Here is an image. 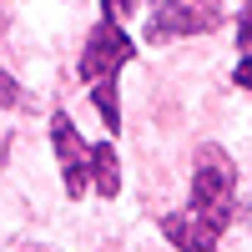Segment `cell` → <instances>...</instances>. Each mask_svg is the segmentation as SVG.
Returning <instances> with one entry per match:
<instances>
[{"instance_id": "52a82bcc", "label": "cell", "mask_w": 252, "mask_h": 252, "mask_svg": "<svg viewBox=\"0 0 252 252\" xmlns=\"http://www.w3.org/2000/svg\"><path fill=\"white\" fill-rule=\"evenodd\" d=\"M15 101H20V86H15L5 71H0V106H15Z\"/></svg>"}, {"instance_id": "7a4b0ae2", "label": "cell", "mask_w": 252, "mask_h": 252, "mask_svg": "<svg viewBox=\"0 0 252 252\" xmlns=\"http://www.w3.org/2000/svg\"><path fill=\"white\" fill-rule=\"evenodd\" d=\"M222 26L217 0H152V20H146V40H177Z\"/></svg>"}, {"instance_id": "5b68a950", "label": "cell", "mask_w": 252, "mask_h": 252, "mask_svg": "<svg viewBox=\"0 0 252 252\" xmlns=\"http://www.w3.org/2000/svg\"><path fill=\"white\" fill-rule=\"evenodd\" d=\"M91 187H96L101 197H116L121 192V166H116L111 141H96L91 146Z\"/></svg>"}, {"instance_id": "8992f818", "label": "cell", "mask_w": 252, "mask_h": 252, "mask_svg": "<svg viewBox=\"0 0 252 252\" xmlns=\"http://www.w3.org/2000/svg\"><path fill=\"white\" fill-rule=\"evenodd\" d=\"M96 111H101V121H106L111 131H121V111H116V86L111 81H96Z\"/></svg>"}, {"instance_id": "9c48e42d", "label": "cell", "mask_w": 252, "mask_h": 252, "mask_svg": "<svg viewBox=\"0 0 252 252\" xmlns=\"http://www.w3.org/2000/svg\"><path fill=\"white\" fill-rule=\"evenodd\" d=\"M237 86H247V91H252V51L237 61Z\"/></svg>"}, {"instance_id": "3957f363", "label": "cell", "mask_w": 252, "mask_h": 252, "mask_svg": "<svg viewBox=\"0 0 252 252\" xmlns=\"http://www.w3.org/2000/svg\"><path fill=\"white\" fill-rule=\"evenodd\" d=\"M136 56V46L126 40V31H121V20H101V26L86 35V46H81V81H111L126 61Z\"/></svg>"}, {"instance_id": "6da1fadb", "label": "cell", "mask_w": 252, "mask_h": 252, "mask_svg": "<svg viewBox=\"0 0 252 252\" xmlns=\"http://www.w3.org/2000/svg\"><path fill=\"white\" fill-rule=\"evenodd\" d=\"M232 207H237V166L222 146L207 141L197 152L192 202H187V212L161 217V232L172 237L177 252H217L222 232L232 227Z\"/></svg>"}, {"instance_id": "277c9868", "label": "cell", "mask_w": 252, "mask_h": 252, "mask_svg": "<svg viewBox=\"0 0 252 252\" xmlns=\"http://www.w3.org/2000/svg\"><path fill=\"white\" fill-rule=\"evenodd\" d=\"M51 141H56V161H61V182H66V197H81L91 187V146L76 136V126L66 111L51 116Z\"/></svg>"}, {"instance_id": "30bf717a", "label": "cell", "mask_w": 252, "mask_h": 252, "mask_svg": "<svg viewBox=\"0 0 252 252\" xmlns=\"http://www.w3.org/2000/svg\"><path fill=\"white\" fill-rule=\"evenodd\" d=\"M237 35H242V46H252V0H247V10H242V26H237Z\"/></svg>"}, {"instance_id": "ba28073f", "label": "cell", "mask_w": 252, "mask_h": 252, "mask_svg": "<svg viewBox=\"0 0 252 252\" xmlns=\"http://www.w3.org/2000/svg\"><path fill=\"white\" fill-rule=\"evenodd\" d=\"M101 5H106V20H121V15L136 10V0H101Z\"/></svg>"}]
</instances>
